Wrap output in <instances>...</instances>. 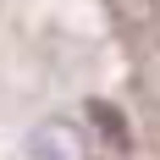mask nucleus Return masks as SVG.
Here are the masks:
<instances>
[{
	"mask_svg": "<svg viewBox=\"0 0 160 160\" xmlns=\"http://www.w3.org/2000/svg\"><path fill=\"white\" fill-rule=\"evenodd\" d=\"M33 160H83V138L78 127H66V122H44V127H33Z\"/></svg>",
	"mask_w": 160,
	"mask_h": 160,
	"instance_id": "obj_1",
	"label": "nucleus"
},
{
	"mask_svg": "<svg viewBox=\"0 0 160 160\" xmlns=\"http://www.w3.org/2000/svg\"><path fill=\"white\" fill-rule=\"evenodd\" d=\"M88 122H94V132H99L111 149H127V144H132V138H127V122H122V111H116V105H105V99H88Z\"/></svg>",
	"mask_w": 160,
	"mask_h": 160,
	"instance_id": "obj_2",
	"label": "nucleus"
}]
</instances>
